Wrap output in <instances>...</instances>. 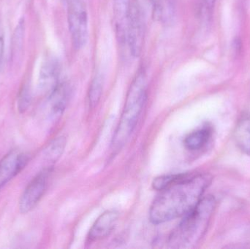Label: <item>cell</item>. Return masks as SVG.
Masks as SVG:
<instances>
[{
    "label": "cell",
    "instance_id": "6da1fadb",
    "mask_svg": "<svg viewBox=\"0 0 250 249\" xmlns=\"http://www.w3.org/2000/svg\"><path fill=\"white\" fill-rule=\"evenodd\" d=\"M211 181L208 174H181L179 179L160 191L153 202L150 221L159 225L183 217L201 201Z\"/></svg>",
    "mask_w": 250,
    "mask_h": 249
},
{
    "label": "cell",
    "instance_id": "7a4b0ae2",
    "mask_svg": "<svg viewBox=\"0 0 250 249\" xmlns=\"http://www.w3.org/2000/svg\"><path fill=\"white\" fill-rule=\"evenodd\" d=\"M216 201L212 196L203 197L198 204L183 216L179 226L169 238L172 248L195 247L205 235L213 213Z\"/></svg>",
    "mask_w": 250,
    "mask_h": 249
},
{
    "label": "cell",
    "instance_id": "3957f363",
    "mask_svg": "<svg viewBox=\"0 0 250 249\" xmlns=\"http://www.w3.org/2000/svg\"><path fill=\"white\" fill-rule=\"evenodd\" d=\"M147 78L144 68L137 72L128 90L125 108L113 137L112 150L117 152L124 146L135 128L146 99Z\"/></svg>",
    "mask_w": 250,
    "mask_h": 249
},
{
    "label": "cell",
    "instance_id": "277c9868",
    "mask_svg": "<svg viewBox=\"0 0 250 249\" xmlns=\"http://www.w3.org/2000/svg\"><path fill=\"white\" fill-rule=\"evenodd\" d=\"M67 21L75 49L83 48L88 38V15L82 0H69Z\"/></svg>",
    "mask_w": 250,
    "mask_h": 249
},
{
    "label": "cell",
    "instance_id": "5b68a950",
    "mask_svg": "<svg viewBox=\"0 0 250 249\" xmlns=\"http://www.w3.org/2000/svg\"><path fill=\"white\" fill-rule=\"evenodd\" d=\"M145 38L144 18L136 0H130L126 45L133 57H138L142 52Z\"/></svg>",
    "mask_w": 250,
    "mask_h": 249
},
{
    "label": "cell",
    "instance_id": "8992f818",
    "mask_svg": "<svg viewBox=\"0 0 250 249\" xmlns=\"http://www.w3.org/2000/svg\"><path fill=\"white\" fill-rule=\"evenodd\" d=\"M49 173L50 169L47 168L38 174L28 184L19 200L21 213H29L36 207L46 190Z\"/></svg>",
    "mask_w": 250,
    "mask_h": 249
},
{
    "label": "cell",
    "instance_id": "52a82bcc",
    "mask_svg": "<svg viewBox=\"0 0 250 249\" xmlns=\"http://www.w3.org/2000/svg\"><path fill=\"white\" fill-rule=\"evenodd\" d=\"M27 162V155L17 150L11 151L0 160V190L24 168Z\"/></svg>",
    "mask_w": 250,
    "mask_h": 249
},
{
    "label": "cell",
    "instance_id": "ba28073f",
    "mask_svg": "<svg viewBox=\"0 0 250 249\" xmlns=\"http://www.w3.org/2000/svg\"><path fill=\"white\" fill-rule=\"evenodd\" d=\"M119 213L115 211H108L95 221L89 233L90 241H98L108 236L117 225Z\"/></svg>",
    "mask_w": 250,
    "mask_h": 249
},
{
    "label": "cell",
    "instance_id": "9c48e42d",
    "mask_svg": "<svg viewBox=\"0 0 250 249\" xmlns=\"http://www.w3.org/2000/svg\"><path fill=\"white\" fill-rule=\"evenodd\" d=\"M130 0H114V19L119 42L126 45V32Z\"/></svg>",
    "mask_w": 250,
    "mask_h": 249
},
{
    "label": "cell",
    "instance_id": "30bf717a",
    "mask_svg": "<svg viewBox=\"0 0 250 249\" xmlns=\"http://www.w3.org/2000/svg\"><path fill=\"white\" fill-rule=\"evenodd\" d=\"M60 64L56 58H48L41 67L40 73V88L49 94L59 84Z\"/></svg>",
    "mask_w": 250,
    "mask_h": 249
},
{
    "label": "cell",
    "instance_id": "8fae6325",
    "mask_svg": "<svg viewBox=\"0 0 250 249\" xmlns=\"http://www.w3.org/2000/svg\"><path fill=\"white\" fill-rule=\"evenodd\" d=\"M70 89L66 83H59L50 93V111L52 117L60 116L64 112L68 101Z\"/></svg>",
    "mask_w": 250,
    "mask_h": 249
},
{
    "label": "cell",
    "instance_id": "7c38bea8",
    "mask_svg": "<svg viewBox=\"0 0 250 249\" xmlns=\"http://www.w3.org/2000/svg\"><path fill=\"white\" fill-rule=\"evenodd\" d=\"M234 140L238 148L250 156V114H244L238 121L234 130Z\"/></svg>",
    "mask_w": 250,
    "mask_h": 249
},
{
    "label": "cell",
    "instance_id": "4fadbf2b",
    "mask_svg": "<svg viewBox=\"0 0 250 249\" xmlns=\"http://www.w3.org/2000/svg\"><path fill=\"white\" fill-rule=\"evenodd\" d=\"M211 137V130L208 127H204L188 134L185 137L184 143L188 150H201L208 143Z\"/></svg>",
    "mask_w": 250,
    "mask_h": 249
},
{
    "label": "cell",
    "instance_id": "5bb4252c",
    "mask_svg": "<svg viewBox=\"0 0 250 249\" xmlns=\"http://www.w3.org/2000/svg\"><path fill=\"white\" fill-rule=\"evenodd\" d=\"M24 20L21 19L19 22L16 29H15L13 39H12L11 57L13 60L17 59L18 57L21 53L22 48H23V39H24Z\"/></svg>",
    "mask_w": 250,
    "mask_h": 249
},
{
    "label": "cell",
    "instance_id": "9a60e30c",
    "mask_svg": "<svg viewBox=\"0 0 250 249\" xmlns=\"http://www.w3.org/2000/svg\"><path fill=\"white\" fill-rule=\"evenodd\" d=\"M66 140L64 137H57L51 142L45 150L44 156L47 162L54 163L57 162L64 152Z\"/></svg>",
    "mask_w": 250,
    "mask_h": 249
},
{
    "label": "cell",
    "instance_id": "2e32d148",
    "mask_svg": "<svg viewBox=\"0 0 250 249\" xmlns=\"http://www.w3.org/2000/svg\"><path fill=\"white\" fill-rule=\"evenodd\" d=\"M103 92V80L97 76L92 80L89 91V105L92 108L96 106L101 99Z\"/></svg>",
    "mask_w": 250,
    "mask_h": 249
},
{
    "label": "cell",
    "instance_id": "e0dca14e",
    "mask_svg": "<svg viewBox=\"0 0 250 249\" xmlns=\"http://www.w3.org/2000/svg\"><path fill=\"white\" fill-rule=\"evenodd\" d=\"M181 174H173V175H163V176L156 178L153 181L152 187L154 190L157 191H162L166 187L173 184L175 181H177L180 177Z\"/></svg>",
    "mask_w": 250,
    "mask_h": 249
},
{
    "label": "cell",
    "instance_id": "ac0fdd59",
    "mask_svg": "<svg viewBox=\"0 0 250 249\" xmlns=\"http://www.w3.org/2000/svg\"><path fill=\"white\" fill-rule=\"evenodd\" d=\"M31 101V92L29 86L27 85L23 86L19 94V100H18V108H19V111L21 113L24 112Z\"/></svg>",
    "mask_w": 250,
    "mask_h": 249
},
{
    "label": "cell",
    "instance_id": "d6986e66",
    "mask_svg": "<svg viewBox=\"0 0 250 249\" xmlns=\"http://www.w3.org/2000/svg\"><path fill=\"white\" fill-rule=\"evenodd\" d=\"M199 1L200 10L202 13L211 10L217 0H198Z\"/></svg>",
    "mask_w": 250,
    "mask_h": 249
},
{
    "label": "cell",
    "instance_id": "ffe728a7",
    "mask_svg": "<svg viewBox=\"0 0 250 249\" xmlns=\"http://www.w3.org/2000/svg\"><path fill=\"white\" fill-rule=\"evenodd\" d=\"M4 31L0 24V64L2 60L3 54H4Z\"/></svg>",
    "mask_w": 250,
    "mask_h": 249
},
{
    "label": "cell",
    "instance_id": "44dd1931",
    "mask_svg": "<svg viewBox=\"0 0 250 249\" xmlns=\"http://www.w3.org/2000/svg\"><path fill=\"white\" fill-rule=\"evenodd\" d=\"M150 1H151V4H152V5H154V4H155L157 2V1H158V0H150Z\"/></svg>",
    "mask_w": 250,
    "mask_h": 249
}]
</instances>
